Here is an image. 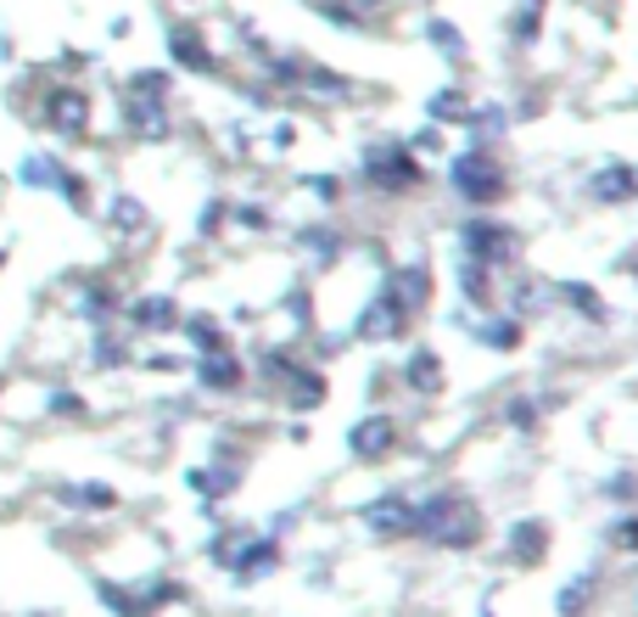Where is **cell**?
<instances>
[{"mask_svg":"<svg viewBox=\"0 0 638 617\" xmlns=\"http://www.w3.org/2000/svg\"><path fill=\"white\" fill-rule=\"evenodd\" d=\"M611 539H616V545H627V550H638V522H616Z\"/></svg>","mask_w":638,"mask_h":617,"instance_id":"cell-4","label":"cell"},{"mask_svg":"<svg viewBox=\"0 0 638 617\" xmlns=\"http://www.w3.org/2000/svg\"><path fill=\"white\" fill-rule=\"evenodd\" d=\"M515 545H521V556H537V545H544V528H537V522H526V528L515 534Z\"/></svg>","mask_w":638,"mask_h":617,"instance_id":"cell-3","label":"cell"},{"mask_svg":"<svg viewBox=\"0 0 638 617\" xmlns=\"http://www.w3.org/2000/svg\"><path fill=\"white\" fill-rule=\"evenodd\" d=\"M113 489H102V483H73V489H62V505L68 511H113Z\"/></svg>","mask_w":638,"mask_h":617,"instance_id":"cell-1","label":"cell"},{"mask_svg":"<svg viewBox=\"0 0 638 617\" xmlns=\"http://www.w3.org/2000/svg\"><path fill=\"white\" fill-rule=\"evenodd\" d=\"M370 528H381V534H404V528H415V516L404 511V500H381V511H370Z\"/></svg>","mask_w":638,"mask_h":617,"instance_id":"cell-2","label":"cell"}]
</instances>
